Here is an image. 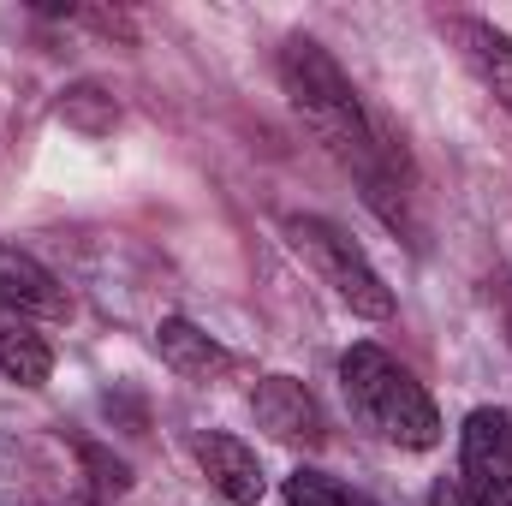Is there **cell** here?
Returning <instances> with one entry per match:
<instances>
[{"label":"cell","instance_id":"cell-7","mask_svg":"<svg viewBox=\"0 0 512 506\" xmlns=\"http://www.w3.org/2000/svg\"><path fill=\"white\" fill-rule=\"evenodd\" d=\"M197 465H203V477H209V489L221 501H233V506L262 501V465H256V453L239 435H221V429L197 435Z\"/></svg>","mask_w":512,"mask_h":506},{"label":"cell","instance_id":"cell-10","mask_svg":"<svg viewBox=\"0 0 512 506\" xmlns=\"http://www.w3.org/2000/svg\"><path fill=\"white\" fill-rule=\"evenodd\" d=\"M0 376L18 381V387H42V381L54 376L48 340H42L24 316H12V310H0Z\"/></svg>","mask_w":512,"mask_h":506},{"label":"cell","instance_id":"cell-9","mask_svg":"<svg viewBox=\"0 0 512 506\" xmlns=\"http://www.w3.org/2000/svg\"><path fill=\"white\" fill-rule=\"evenodd\" d=\"M447 30H453V42H459L465 66L483 78V90L507 108V120H512V36H501V30H495V24H483V18H453Z\"/></svg>","mask_w":512,"mask_h":506},{"label":"cell","instance_id":"cell-8","mask_svg":"<svg viewBox=\"0 0 512 506\" xmlns=\"http://www.w3.org/2000/svg\"><path fill=\"white\" fill-rule=\"evenodd\" d=\"M155 346H161V364L185 381H221L233 370V352L215 334H203L197 322H185V316H161Z\"/></svg>","mask_w":512,"mask_h":506},{"label":"cell","instance_id":"cell-11","mask_svg":"<svg viewBox=\"0 0 512 506\" xmlns=\"http://www.w3.org/2000/svg\"><path fill=\"white\" fill-rule=\"evenodd\" d=\"M286 506H376L370 495H358V489H346L340 477H328V471H310V465H298L292 477H286Z\"/></svg>","mask_w":512,"mask_h":506},{"label":"cell","instance_id":"cell-3","mask_svg":"<svg viewBox=\"0 0 512 506\" xmlns=\"http://www.w3.org/2000/svg\"><path fill=\"white\" fill-rule=\"evenodd\" d=\"M286 233H292L298 256H310V262H316V274L340 292V304H346V310H358V316H370V322L393 316V292L382 286V274L370 268V256L358 251L334 221H322V215H292V221H286Z\"/></svg>","mask_w":512,"mask_h":506},{"label":"cell","instance_id":"cell-12","mask_svg":"<svg viewBox=\"0 0 512 506\" xmlns=\"http://www.w3.org/2000/svg\"><path fill=\"white\" fill-rule=\"evenodd\" d=\"M60 120H66V126H78V131H114L120 108H114V96H108L102 84H78V90H66Z\"/></svg>","mask_w":512,"mask_h":506},{"label":"cell","instance_id":"cell-4","mask_svg":"<svg viewBox=\"0 0 512 506\" xmlns=\"http://www.w3.org/2000/svg\"><path fill=\"white\" fill-rule=\"evenodd\" d=\"M459 483L483 506H512V417L483 405L459 429Z\"/></svg>","mask_w":512,"mask_h":506},{"label":"cell","instance_id":"cell-6","mask_svg":"<svg viewBox=\"0 0 512 506\" xmlns=\"http://www.w3.org/2000/svg\"><path fill=\"white\" fill-rule=\"evenodd\" d=\"M0 310H12V316H42V322H66L72 316V298H66V286H60V274L54 268H42L30 251H18V245H6L0 239Z\"/></svg>","mask_w":512,"mask_h":506},{"label":"cell","instance_id":"cell-1","mask_svg":"<svg viewBox=\"0 0 512 506\" xmlns=\"http://www.w3.org/2000/svg\"><path fill=\"white\" fill-rule=\"evenodd\" d=\"M280 84H286V96H292V108L304 114V126L316 131L364 185H376V179H393L399 173V161L405 155H393L376 143V126H370V114H364V102H358V90H352V78L340 72V60L322 48V42H310V36H292L286 48H280Z\"/></svg>","mask_w":512,"mask_h":506},{"label":"cell","instance_id":"cell-14","mask_svg":"<svg viewBox=\"0 0 512 506\" xmlns=\"http://www.w3.org/2000/svg\"><path fill=\"white\" fill-rule=\"evenodd\" d=\"M495 298H501V322H507V340H512V274L495 280Z\"/></svg>","mask_w":512,"mask_h":506},{"label":"cell","instance_id":"cell-5","mask_svg":"<svg viewBox=\"0 0 512 506\" xmlns=\"http://www.w3.org/2000/svg\"><path fill=\"white\" fill-rule=\"evenodd\" d=\"M251 411H256V423H262L274 441H286V447H322V441H328V423H322L316 393L292 376H262L256 381Z\"/></svg>","mask_w":512,"mask_h":506},{"label":"cell","instance_id":"cell-2","mask_svg":"<svg viewBox=\"0 0 512 506\" xmlns=\"http://www.w3.org/2000/svg\"><path fill=\"white\" fill-rule=\"evenodd\" d=\"M340 381H346L352 411H358L382 441L405 447V453H423V447L441 441V411H435V399L423 393V381L411 376V370H399L382 346H352V352L340 358Z\"/></svg>","mask_w":512,"mask_h":506},{"label":"cell","instance_id":"cell-13","mask_svg":"<svg viewBox=\"0 0 512 506\" xmlns=\"http://www.w3.org/2000/svg\"><path fill=\"white\" fill-rule=\"evenodd\" d=\"M429 506H483V501H477V495H471L459 477H441V483L429 489Z\"/></svg>","mask_w":512,"mask_h":506}]
</instances>
